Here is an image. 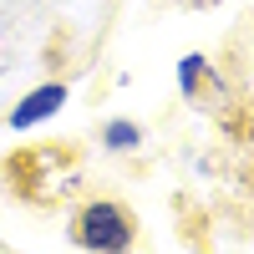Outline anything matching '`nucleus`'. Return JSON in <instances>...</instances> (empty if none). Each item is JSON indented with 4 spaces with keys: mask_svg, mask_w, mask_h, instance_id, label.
I'll list each match as a JSON object with an SVG mask.
<instances>
[{
    "mask_svg": "<svg viewBox=\"0 0 254 254\" xmlns=\"http://www.w3.org/2000/svg\"><path fill=\"white\" fill-rule=\"evenodd\" d=\"M76 239L87 249H97V254H122L132 244V224H127V214L117 203H92L76 219Z\"/></svg>",
    "mask_w": 254,
    "mask_h": 254,
    "instance_id": "obj_1",
    "label": "nucleus"
},
{
    "mask_svg": "<svg viewBox=\"0 0 254 254\" xmlns=\"http://www.w3.org/2000/svg\"><path fill=\"white\" fill-rule=\"evenodd\" d=\"M61 102H66V87H41V92H31V97L15 107L10 122H15V127H31V122H41V117H51Z\"/></svg>",
    "mask_w": 254,
    "mask_h": 254,
    "instance_id": "obj_2",
    "label": "nucleus"
},
{
    "mask_svg": "<svg viewBox=\"0 0 254 254\" xmlns=\"http://www.w3.org/2000/svg\"><path fill=\"white\" fill-rule=\"evenodd\" d=\"M198 66H203L198 56H188L183 66H178V81H183V92H188V87H193V81H198Z\"/></svg>",
    "mask_w": 254,
    "mask_h": 254,
    "instance_id": "obj_4",
    "label": "nucleus"
},
{
    "mask_svg": "<svg viewBox=\"0 0 254 254\" xmlns=\"http://www.w3.org/2000/svg\"><path fill=\"white\" fill-rule=\"evenodd\" d=\"M107 142H112V147H137V127H132V122H112V127H107Z\"/></svg>",
    "mask_w": 254,
    "mask_h": 254,
    "instance_id": "obj_3",
    "label": "nucleus"
}]
</instances>
